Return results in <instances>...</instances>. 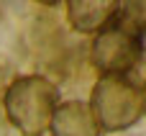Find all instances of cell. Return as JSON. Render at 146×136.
<instances>
[{"mask_svg": "<svg viewBox=\"0 0 146 136\" xmlns=\"http://www.w3.org/2000/svg\"><path fill=\"white\" fill-rule=\"evenodd\" d=\"M3 105L8 121L23 136H44L59 105V90L41 75H23L8 85Z\"/></svg>", "mask_w": 146, "mask_h": 136, "instance_id": "1", "label": "cell"}, {"mask_svg": "<svg viewBox=\"0 0 146 136\" xmlns=\"http://www.w3.org/2000/svg\"><path fill=\"white\" fill-rule=\"evenodd\" d=\"M87 105H90L100 131L131 129L144 116V100H141L139 85L131 82L128 77H118V75H103L95 82L92 98Z\"/></svg>", "mask_w": 146, "mask_h": 136, "instance_id": "2", "label": "cell"}, {"mask_svg": "<svg viewBox=\"0 0 146 136\" xmlns=\"http://www.w3.org/2000/svg\"><path fill=\"white\" fill-rule=\"evenodd\" d=\"M141 54H144L141 36L118 21L105 26L100 33H95L92 46H90V59L95 69L100 72V77L103 75L126 77L141 62Z\"/></svg>", "mask_w": 146, "mask_h": 136, "instance_id": "3", "label": "cell"}, {"mask_svg": "<svg viewBox=\"0 0 146 136\" xmlns=\"http://www.w3.org/2000/svg\"><path fill=\"white\" fill-rule=\"evenodd\" d=\"M121 13L118 0H69L67 21L77 33H100L105 26L115 23Z\"/></svg>", "mask_w": 146, "mask_h": 136, "instance_id": "4", "label": "cell"}, {"mask_svg": "<svg viewBox=\"0 0 146 136\" xmlns=\"http://www.w3.org/2000/svg\"><path fill=\"white\" fill-rule=\"evenodd\" d=\"M51 136H100V126L82 100H67L59 103L51 116Z\"/></svg>", "mask_w": 146, "mask_h": 136, "instance_id": "5", "label": "cell"}, {"mask_svg": "<svg viewBox=\"0 0 146 136\" xmlns=\"http://www.w3.org/2000/svg\"><path fill=\"white\" fill-rule=\"evenodd\" d=\"M118 18L123 21V26H128L133 33H146V0H131L121 5Z\"/></svg>", "mask_w": 146, "mask_h": 136, "instance_id": "6", "label": "cell"}, {"mask_svg": "<svg viewBox=\"0 0 146 136\" xmlns=\"http://www.w3.org/2000/svg\"><path fill=\"white\" fill-rule=\"evenodd\" d=\"M141 100H144V113H146V87L141 90Z\"/></svg>", "mask_w": 146, "mask_h": 136, "instance_id": "7", "label": "cell"}]
</instances>
